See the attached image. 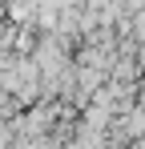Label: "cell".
<instances>
[{
    "label": "cell",
    "instance_id": "1",
    "mask_svg": "<svg viewBox=\"0 0 145 149\" xmlns=\"http://www.w3.org/2000/svg\"><path fill=\"white\" fill-rule=\"evenodd\" d=\"M137 20H141V24H137V32H141V36H145V12H141V16H137Z\"/></svg>",
    "mask_w": 145,
    "mask_h": 149
}]
</instances>
